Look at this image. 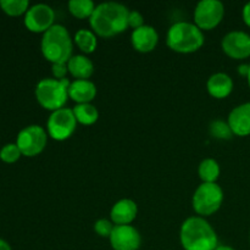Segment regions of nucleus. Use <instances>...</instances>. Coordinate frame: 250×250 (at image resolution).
Instances as JSON below:
<instances>
[{
  "instance_id": "nucleus-15",
  "label": "nucleus",
  "mask_w": 250,
  "mask_h": 250,
  "mask_svg": "<svg viewBox=\"0 0 250 250\" xmlns=\"http://www.w3.org/2000/svg\"><path fill=\"white\" fill-rule=\"evenodd\" d=\"M138 214V207L132 199H120L110 210V220L116 226L131 225Z\"/></svg>"
},
{
  "instance_id": "nucleus-18",
  "label": "nucleus",
  "mask_w": 250,
  "mask_h": 250,
  "mask_svg": "<svg viewBox=\"0 0 250 250\" xmlns=\"http://www.w3.org/2000/svg\"><path fill=\"white\" fill-rule=\"evenodd\" d=\"M68 73L76 80H89L94 73V65L87 55H73L67 62Z\"/></svg>"
},
{
  "instance_id": "nucleus-22",
  "label": "nucleus",
  "mask_w": 250,
  "mask_h": 250,
  "mask_svg": "<svg viewBox=\"0 0 250 250\" xmlns=\"http://www.w3.org/2000/svg\"><path fill=\"white\" fill-rule=\"evenodd\" d=\"M67 6L70 14L80 20L90 19L97 7L92 0H71L68 1Z\"/></svg>"
},
{
  "instance_id": "nucleus-17",
  "label": "nucleus",
  "mask_w": 250,
  "mask_h": 250,
  "mask_svg": "<svg viewBox=\"0 0 250 250\" xmlns=\"http://www.w3.org/2000/svg\"><path fill=\"white\" fill-rule=\"evenodd\" d=\"M234 87L233 80L227 73L217 72L209 77L207 82L208 93L215 99H225L232 93Z\"/></svg>"
},
{
  "instance_id": "nucleus-21",
  "label": "nucleus",
  "mask_w": 250,
  "mask_h": 250,
  "mask_svg": "<svg viewBox=\"0 0 250 250\" xmlns=\"http://www.w3.org/2000/svg\"><path fill=\"white\" fill-rule=\"evenodd\" d=\"M220 173L221 168L219 163L211 158L204 159L198 167V175L203 183H217L216 181L219 180Z\"/></svg>"
},
{
  "instance_id": "nucleus-6",
  "label": "nucleus",
  "mask_w": 250,
  "mask_h": 250,
  "mask_svg": "<svg viewBox=\"0 0 250 250\" xmlns=\"http://www.w3.org/2000/svg\"><path fill=\"white\" fill-rule=\"evenodd\" d=\"M224 203V190L217 183H202L193 194L192 205L198 216L208 217L217 212Z\"/></svg>"
},
{
  "instance_id": "nucleus-9",
  "label": "nucleus",
  "mask_w": 250,
  "mask_h": 250,
  "mask_svg": "<svg viewBox=\"0 0 250 250\" xmlns=\"http://www.w3.org/2000/svg\"><path fill=\"white\" fill-rule=\"evenodd\" d=\"M225 17V5L220 0H202L194 10L193 23L200 31H212L222 22Z\"/></svg>"
},
{
  "instance_id": "nucleus-34",
  "label": "nucleus",
  "mask_w": 250,
  "mask_h": 250,
  "mask_svg": "<svg viewBox=\"0 0 250 250\" xmlns=\"http://www.w3.org/2000/svg\"><path fill=\"white\" fill-rule=\"evenodd\" d=\"M249 239H250V236H249Z\"/></svg>"
},
{
  "instance_id": "nucleus-1",
  "label": "nucleus",
  "mask_w": 250,
  "mask_h": 250,
  "mask_svg": "<svg viewBox=\"0 0 250 250\" xmlns=\"http://www.w3.org/2000/svg\"><path fill=\"white\" fill-rule=\"evenodd\" d=\"M128 14L129 10L120 2H102L89 19L90 28L98 37L112 38L128 28Z\"/></svg>"
},
{
  "instance_id": "nucleus-4",
  "label": "nucleus",
  "mask_w": 250,
  "mask_h": 250,
  "mask_svg": "<svg viewBox=\"0 0 250 250\" xmlns=\"http://www.w3.org/2000/svg\"><path fill=\"white\" fill-rule=\"evenodd\" d=\"M204 32L192 22L180 21L168 28L166 44L172 51L178 54H192L204 45Z\"/></svg>"
},
{
  "instance_id": "nucleus-7",
  "label": "nucleus",
  "mask_w": 250,
  "mask_h": 250,
  "mask_svg": "<svg viewBox=\"0 0 250 250\" xmlns=\"http://www.w3.org/2000/svg\"><path fill=\"white\" fill-rule=\"evenodd\" d=\"M77 128V120L72 109L62 107L53 111L46 121V132L51 139L63 142L70 138Z\"/></svg>"
},
{
  "instance_id": "nucleus-26",
  "label": "nucleus",
  "mask_w": 250,
  "mask_h": 250,
  "mask_svg": "<svg viewBox=\"0 0 250 250\" xmlns=\"http://www.w3.org/2000/svg\"><path fill=\"white\" fill-rule=\"evenodd\" d=\"M116 225L111 221V220L106 219H99L95 221L94 224V232L98 236L103 237V238H109L111 236L112 231H114Z\"/></svg>"
},
{
  "instance_id": "nucleus-31",
  "label": "nucleus",
  "mask_w": 250,
  "mask_h": 250,
  "mask_svg": "<svg viewBox=\"0 0 250 250\" xmlns=\"http://www.w3.org/2000/svg\"><path fill=\"white\" fill-rule=\"evenodd\" d=\"M0 250H12V249L6 241H4V239L0 238Z\"/></svg>"
},
{
  "instance_id": "nucleus-25",
  "label": "nucleus",
  "mask_w": 250,
  "mask_h": 250,
  "mask_svg": "<svg viewBox=\"0 0 250 250\" xmlns=\"http://www.w3.org/2000/svg\"><path fill=\"white\" fill-rule=\"evenodd\" d=\"M21 155L22 153L16 143L5 144V146L0 149V160L4 161V163L6 164L16 163V161L21 158Z\"/></svg>"
},
{
  "instance_id": "nucleus-33",
  "label": "nucleus",
  "mask_w": 250,
  "mask_h": 250,
  "mask_svg": "<svg viewBox=\"0 0 250 250\" xmlns=\"http://www.w3.org/2000/svg\"><path fill=\"white\" fill-rule=\"evenodd\" d=\"M247 80H248V84H249V88H250V70H249V75H248V77H247Z\"/></svg>"
},
{
  "instance_id": "nucleus-10",
  "label": "nucleus",
  "mask_w": 250,
  "mask_h": 250,
  "mask_svg": "<svg viewBox=\"0 0 250 250\" xmlns=\"http://www.w3.org/2000/svg\"><path fill=\"white\" fill-rule=\"evenodd\" d=\"M54 21H55V12L53 7L46 4H36L29 6L23 19L24 26L29 32L43 34L55 24Z\"/></svg>"
},
{
  "instance_id": "nucleus-24",
  "label": "nucleus",
  "mask_w": 250,
  "mask_h": 250,
  "mask_svg": "<svg viewBox=\"0 0 250 250\" xmlns=\"http://www.w3.org/2000/svg\"><path fill=\"white\" fill-rule=\"evenodd\" d=\"M209 133L210 136L220 141H229L234 136L229 122L222 121V120H215L210 124Z\"/></svg>"
},
{
  "instance_id": "nucleus-5",
  "label": "nucleus",
  "mask_w": 250,
  "mask_h": 250,
  "mask_svg": "<svg viewBox=\"0 0 250 250\" xmlns=\"http://www.w3.org/2000/svg\"><path fill=\"white\" fill-rule=\"evenodd\" d=\"M71 82L56 78H43L36 85V99L43 109L56 111L65 107L68 99V87Z\"/></svg>"
},
{
  "instance_id": "nucleus-8",
  "label": "nucleus",
  "mask_w": 250,
  "mask_h": 250,
  "mask_svg": "<svg viewBox=\"0 0 250 250\" xmlns=\"http://www.w3.org/2000/svg\"><path fill=\"white\" fill-rule=\"evenodd\" d=\"M48 143V132L39 125H29L19 132L16 138L17 146L22 155L33 158L45 149Z\"/></svg>"
},
{
  "instance_id": "nucleus-20",
  "label": "nucleus",
  "mask_w": 250,
  "mask_h": 250,
  "mask_svg": "<svg viewBox=\"0 0 250 250\" xmlns=\"http://www.w3.org/2000/svg\"><path fill=\"white\" fill-rule=\"evenodd\" d=\"M72 111L77 120V124L83 125V126H92L99 119V111L92 103L76 104V106L72 107Z\"/></svg>"
},
{
  "instance_id": "nucleus-12",
  "label": "nucleus",
  "mask_w": 250,
  "mask_h": 250,
  "mask_svg": "<svg viewBox=\"0 0 250 250\" xmlns=\"http://www.w3.org/2000/svg\"><path fill=\"white\" fill-rule=\"evenodd\" d=\"M109 241L114 250H138L141 248L142 237L138 229L132 225H121L115 226Z\"/></svg>"
},
{
  "instance_id": "nucleus-13",
  "label": "nucleus",
  "mask_w": 250,
  "mask_h": 250,
  "mask_svg": "<svg viewBox=\"0 0 250 250\" xmlns=\"http://www.w3.org/2000/svg\"><path fill=\"white\" fill-rule=\"evenodd\" d=\"M131 43L134 50L138 51V53H151L158 46L159 34L153 26L144 24L141 28L132 31Z\"/></svg>"
},
{
  "instance_id": "nucleus-29",
  "label": "nucleus",
  "mask_w": 250,
  "mask_h": 250,
  "mask_svg": "<svg viewBox=\"0 0 250 250\" xmlns=\"http://www.w3.org/2000/svg\"><path fill=\"white\" fill-rule=\"evenodd\" d=\"M242 16H243L244 23L248 27H250V1L244 5L243 11H242Z\"/></svg>"
},
{
  "instance_id": "nucleus-23",
  "label": "nucleus",
  "mask_w": 250,
  "mask_h": 250,
  "mask_svg": "<svg viewBox=\"0 0 250 250\" xmlns=\"http://www.w3.org/2000/svg\"><path fill=\"white\" fill-rule=\"evenodd\" d=\"M0 7L6 15L12 17L26 15L29 9L28 0H0Z\"/></svg>"
},
{
  "instance_id": "nucleus-3",
  "label": "nucleus",
  "mask_w": 250,
  "mask_h": 250,
  "mask_svg": "<svg viewBox=\"0 0 250 250\" xmlns=\"http://www.w3.org/2000/svg\"><path fill=\"white\" fill-rule=\"evenodd\" d=\"M41 50L46 61L54 63H67L73 56V39L62 24H54L42 37Z\"/></svg>"
},
{
  "instance_id": "nucleus-11",
  "label": "nucleus",
  "mask_w": 250,
  "mask_h": 250,
  "mask_svg": "<svg viewBox=\"0 0 250 250\" xmlns=\"http://www.w3.org/2000/svg\"><path fill=\"white\" fill-rule=\"evenodd\" d=\"M222 51L229 58L243 60L250 56V34L243 31L229 32L222 38Z\"/></svg>"
},
{
  "instance_id": "nucleus-14",
  "label": "nucleus",
  "mask_w": 250,
  "mask_h": 250,
  "mask_svg": "<svg viewBox=\"0 0 250 250\" xmlns=\"http://www.w3.org/2000/svg\"><path fill=\"white\" fill-rule=\"evenodd\" d=\"M229 127L234 136L247 137L250 134V102L238 105L229 115Z\"/></svg>"
},
{
  "instance_id": "nucleus-2",
  "label": "nucleus",
  "mask_w": 250,
  "mask_h": 250,
  "mask_svg": "<svg viewBox=\"0 0 250 250\" xmlns=\"http://www.w3.org/2000/svg\"><path fill=\"white\" fill-rule=\"evenodd\" d=\"M180 242L185 250H215L219 238L205 217L192 216L185 220L180 229Z\"/></svg>"
},
{
  "instance_id": "nucleus-19",
  "label": "nucleus",
  "mask_w": 250,
  "mask_h": 250,
  "mask_svg": "<svg viewBox=\"0 0 250 250\" xmlns=\"http://www.w3.org/2000/svg\"><path fill=\"white\" fill-rule=\"evenodd\" d=\"M73 43L77 45V48L82 51L85 55L94 53L97 50L98 46V39L97 34L92 31V29L82 28L77 31L73 38Z\"/></svg>"
},
{
  "instance_id": "nucleus-30",
  "label": "nucleus",
  "mask_w": 250,
  "mask_h": 250,
  "mask_svg": "<svg viewBox=\"0 0 250 250\" xmlns=\"http://www.w3.org/2000/svg\"><path fill=\"white\" fill-rule=\"evenodd\" d=\"M250 70V65L248 63H242V65L238 66V73L241 76H244V77H248Z\"/></svg>"
},
{
  "instance_id": "nucleus-32",
  "label": "nucleus",
  "mask_w": 250,
  "mask_h": 250,
  "mask_svg": "<svg viewBox=\"0 0 250 250\" xmlns=\"http://www.w3.org/2000/svg\"><path fill=\"white\" fill-rule=\"evenodd\" d=\"M215 250H236V249L232 248V247H229V246H226V244H219V246H217V248Z\"/></svg>"
},
{
  "instance_id": "nucleus-27",
  "label": "nucleus",
  "mask_w": 250,
  "mask_h": 250,
  "mask_svg": "<svg viewBox=\"0 0 250 250\" xmlns=\"http://www.w3.org/2000/svg\"><path fill=\"white\" fill-rule=\"evenodd\" d=\"M142 26H144L143 15H142L139 11H137V10L129 11V14H128V27H131V28H133V29H137V28H141Z\"/></svg>"
},
{
  "instance_id": "nucleus-28",
  "label": "nucleus",
  "mask_w": 250,
  "mask_h": 250,
  "mask_svg": "<svg viewBox=\"0 0 250 250\" xmlns=\"http://www.w3.org/2000/svg\"><path fill=\"white\" fill-rule=\"evenodd\" d=\"M51 72L56 80H65L68 73L67 63H54L51 65Z\"/></svg>"
},
{
  "instance_id": "nucleus-16",
  "label": "nucleus",
  "mask_w": 250,
  "mask_h": 250,
  "mask_svg": "<svg viewBox=\"0 0 250 250\" xmlns=\"http://www.w3.org/2000/svg\"><path fill=\"white\" fill-rule=\"evenodd\" d=\"M97 85L89 80H75L68 87V98L76 104H89L97 97Z\"/></svg>"
}]
</instances>
